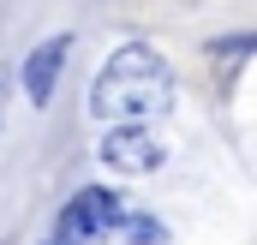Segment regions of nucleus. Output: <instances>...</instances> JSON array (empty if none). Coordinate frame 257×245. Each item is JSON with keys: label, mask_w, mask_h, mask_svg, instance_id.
<instances>
[{"label": "nucleus", "mask_w": 257, "mask_h": 245, "mask_svg": "<svg viewBox=\"0 0 257 245\" xmlns=\"http://www.w3.org/2000/svg\"><path fill=\"white\" fill-rule=\"evenodd\" d=\"M168 102H174V78H168L162 54L144 42L120 48L90 84V108L108 126H150L156 114H168Z\"/></svg>", "instance_id": "f257e3e1"}, {"label": "nucleus", "mask_w": 257, "mask_h": 245, "mask_svg": "<svg viewBox=\"0 0 257 245\" xmlns=\"http://www.w3.org/2000/svg\"><path fill=\"white\" fill-rule=\"evenodd\" d=\"M120 227H126V203L102 185H84L54 221V245H96L108 233H120Z\"/></svg>", "instance_id": "f03ea898"}, {"label": "nucleus", "mask_w": 257, "mask_h": 245, "mask_svg": "<svg viewBox=\"0 0 257 245\" xmlns=\"http://www.w3.org/2000/svg\"><path fill=\"white\" fill-rule=\"evenodd\" d=\"M102 162H108L114 174H156V168H162V138H156L150 126H108Z\"/></svg>", "instance_id": "7ed1b4c3"}, {"label": "nucleus", "mask_w": 257, "mask_h": 245, "mask_svg": "<svg viewBox=\"0 0 257 245\" xmlns=\"http://www.w3.org/2000/svg\"><path fill=\"white\" fill-rule=\"evenodd\" d=\"M66 54H72V36H48L30 60H24V96L42 108L48 96H54V78H60V66H66Z\"/></svg>", "instance_id": "20e7f679"}, {"label": "nucleus", "mask_w": 257, "mask_h": 245, "mask_svg": "<svg viewBox=\"0 0 257 245\" xmlns=\"http://www.w3.org/2000/svg\"><path fill=\"white\" fill-rule=\"evenodd\" d=\"M0 114H6V72H0Z\"/></svg>", "instance_id": "39448f33"}]
</instances>
